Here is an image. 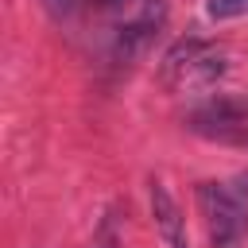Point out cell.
I'll return each instance as SVG.
<instances>
[{"instance_id":"obj_5","label":"cell","mask_w":248,"mask_h":248,"mask_svg":"<svg viewBox=\"0 0 248 248\" xmlns=\"http://www.w3.org/2000/svg\"><path fill=\"white\" fill-rule=\"evenodd\" d=\"M89 248H120V217H116V209H108V213L101 217Z\"/></svg>"},{"instance_id":"obj_3","label":"cell","mask_w":248,"mask_h":248,"mask_svg":"<svg viewBox=\"0 0 248 248\" xmlns=\"http://www.w3.org/2000/svg\"><path fill=\"white\" fill-rule=\"evenodd\" d=\"M151 213H155V225H159L167 248H190L182 209H178V202L170 198V190H167L163 182H151Z\"/></svg>"},{"instance_id":"obj_1","label":"cell","mask_w":248,"mask_h":248,"mask_svg":"<svg viewBox=\"0 0 248 248\" xmlns=\"http://www.w3.org/2000/svg\"><path fill=\"white\" fill-rule=\"evenodd\" d=\"M198 202H202L213 248H244L248 205H244L240 190L225 186V182H198Z\"/></svg>"},{"instance_id":"obj_2","label":"cell","mask_w":248,"mask_h":248,"mask_svg":"<svg viewBox=\"0 0 248 248\" xmlns=\"http://www.w3.org/2000/svg\"><path fill=\"white\" fill-rule=\"evenodd\" d=\"M221 70H225V58L217 50H209L205 43H198V39L178 43L163 58V81L170 89H202L213 78H221Z\"/></svg>"},{"instance_id":"obj_6","label":"cell","mask_w":248,"mask_h":248,"mask_svg":"<svg viewBox=\"0 0 248 248\" xmlns=\"http://www.w3.org/2000/svg\"><path fill=\"white\" fill-rule=\"evenodd\" d=\"M205 12L213 19H232V16H244L248 12V0H209Z\"/></svg>"},{"instance_id":"obj_4","label":"cell","mask_w":248,"mask_h":248,"mask_svg":"<svg viewBox=\"0 0 248 248\" xmlns=\"http://www.w3.org/2000/svg\"><path fill=\"white\" fill-rule=\"evenodd\" d=\"M155 23H159V16H143V19L128 23V27H120V35H116V62H132V58L147 46Z\"/></svg>"},{"instance_id":"obj_7","label":"cell","mask_w":248,"mask_h":248,"mask_svg":"<svg viewBox=\"0 0 248 248\" xmlns=\"http://www.w3.org/2000/svg\"><path fill=\"white\" fill-rule=\"evenodd\" d=\"M236 190H240V194H248V174H240V178H236Z\"/></svg>"}]
</instances>
